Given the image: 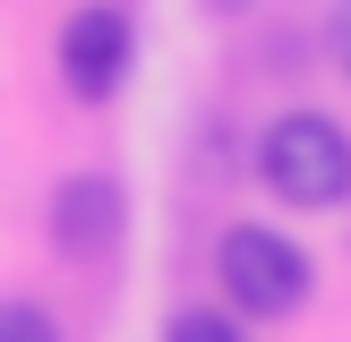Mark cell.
<instances>
[{
    "label": "cell",
    "mask_w": 351,
    "mask_h": 342,
    "mask_svg": "<svg viewBox=\"0 0 351 342\" xmlns=\"http://www.w3.org/2000/svg\"><path fill=\"white\" fill-rule=\"evenodd\" d=\"M257 180L274 188L300 214H326V205L351 197V129L335 111H283L266 137H257Z\"/></svg>",
    "instance_id": "1"
},
{
    "label": "cell",
    "mask_w": 351,
    "mask_h": 342,
    "mask_svg": "<svg viewBox=\"0 0 351 342\" xmlns=\"http://www.w3.org/2000/svg\"><path fill=\"white\" fill-rule=\"evenodd\" d=\"M215 282L223 300L240 308V317H291V308L317 291V265H308V248L291 231H274V222H232L215 248Z\"/></svg>",
    "instance_id": "2"
},
{
    "label": "cell",
    "mask_w": 351,
    "mask_h": 342,
    "mask_svg": "<svg viewBox=\"0 0 351 342\" xmlns=\"http://www.w3.org/2000/svg\"><path fill=\"white\" fill-rule=\"evenodd\" d=\"M129 60H137V26L120 9H103V0L60 26V86L77 103H112L129 86Z\"/></svg>",
    "instance_id": "3"
},
{
    "label": "cell",
    "mask_w": 351,
    "mask_h": 342,
    "mask_svg": "<svg viewBox=\"0 0 351 342\" xmlns=\"http://www.w3.org/2000/svg\"><path fill=\"white\" fill-rule=\"evenodd\" d=\"M51 248L60 256H112L120 231H129V197H120V180H103V171H69L60 188H51Z\"/></svg>",
    "instance_id": "4"
},
{
    "label": "cell",
    "mask_w": 351,
    "mask_h": 342,
    "mask_svg": "<svg viewBox=\"0 0 351 342\" xmlns=\"http://www.w3.org/2000/svg\"><path fill=\"white\" fill-rule=\"evenodd\" d=\"M163 342H249V334H240V317H223V308H180V317L163 325Z\"/></svg>",
    "instance_id": "5"
},
{
    "label": "cell",
    "mask_w": 351,
    "mask_h": 342,
    "mask_svg": "<svg viewBox=\"0 0 351 342\" xmlns=\"http://www.w3.org/2000/svg\"><path fill=\"white\" fill-rule=\"evenodd\" d=\"M0 342H60V325L34 300H0Z\"/></svg>",
    "instance_id": "6"
},
{
    "label": "cell",
    "mask_w": 351,
    "mask_h": 342,
    "mask_svg": "<svg viewBox=\"0 0 351 342\" xmlns=\"http://www.w3.org/2000/svg\"><path fill=\"white\" fill-rule=\"evenodd\" d=\"M326 51H335V68L351 77V0H343L335 17H326Z\"/></svg>",
    "instance_id": "7"
},
{
    "label": "cell",
    "mask_w": 351,
    "mask_h": 342,
    "mask_svg": "<svg viewBox=\"0 0 351 342\" xmlns=\"http://www.w3.org/2000/svg\"><path fill=\"white\" fill-rule=\"evenodd\" d=\"M215 9H240V0H215Z\"/></svg>",
    "instance_id": "8"
}]
</instances>
